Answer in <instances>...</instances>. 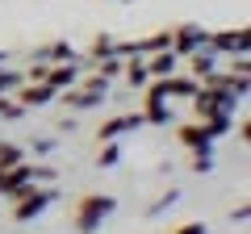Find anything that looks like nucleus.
<instances>
[{
	"label": "nucleus",
	"mask_w": 251,
	"mask_h": 234,
	"mask_svg": "<svg viewBox=\"0 0 251 234\" xmlns=\"http://www.w3.org/2000/svg\"><path fill=\"white\" fill-rule=\"evenodd\" d=\"M117 163H122V142H100L97 167H100V171H109V167H117Z\"/></svg>",
	"instance_id": "obj_21"
},
{
	"label": "nucleus",
	"mask_w": 251,
	"mask_h": 234,
	"mask_svg": "<svg viewBox=\"0 0 251 234\" xmlns=\"http://www.w3.org/2000/svg\"><path fill=\"white\" fill-rule=\"evenodd\" d=\"M184 63H188V75H193V80H209L214 71H222V54L209 50V46H201V50L188 54Z\"/></svg>",
	"instance_id": "obj_10"
},
{
	"label": "nucleus",
	"mask_w": 251,
	"mask_h": 234,
	"mask_svg": "<svg viewBox=\"0 0 251 234\" xmlns=\"http://www.w3.org/2000/svg\"><path fill=\"white\" fill-rule=\"evenodd\" d=\"M172 117H176V113H172V105H159V100H147V109H143V121H147V126H168Z\"/></svg>",
	"instance_id": "obj_16"
},
{
	"label": "nucleus",
	"mask_w": 251,
	"mask_h": 234,
	"mask_svg": "<svg viewBox=\"0 0 251 234\" xmlns=\"http://www.w3.org/2000/svg\"><path fill=\"white\" fill-rule=\"evenodd\" d=\"M243 109V96H234L230 88H205L201 84L197 96H193V113L197 121H214V117H234Z\"/></svg>",
	"instance_id": "obj_2"
},
{
	"label": "nucleus",
	"mask_w": 251,
	"mask_h": 234,
	"mask_svg": "<svg viewBox=\"0 0 251 234\" xmlns=\"http://www.w3.org/2000/svg\"><path fill=\"white\" fill-rule=\"evenodd\" d=\"M176 138H180V142H184L193 155H209V159H214V142H209V134H205V126H201V121H188V126H180Z\"/></svg>",
	"instance_id": "obj_13"
},
{
	"label": "nucleus",
	"mask_w": 251,
	"mask_h": 234,
	"mask_svg": "<svg viewBox=\"0 0 251 234\" xmlns=\"http://www.w3.org/2000/svg\"><path fill=\"white\" fill-rule=\"evenodd\" d=\"M25 188H34V167H29V159H21V163L0 171V197L4 201H17Z\"/></svg>",
	"instance_id": "obj_5"
},
{
	"label": "nucleus",
	"mask_w": 251,
	"mask_h": 234,
	"mask_svg": "<svg viewBox=\"0 0 251 234\" xmlns=\"http://www.w3.org/2000/svg\"><path fill=\"white\" fill-rule=\"evenodd\" d=\"M180 197H184L180 188H168L159 201H155V205H147V217H151V222H155V217H163L168 209H176V205H180Z\"/></svg>",
	"instance_id": "obj_17"
},
{
	"label": "nucleus",
	"mask_w": 251,
	"mask_h": 234,
	"mask_svg": "<svg viewBox=\"0 0 251 234\" xmlns=\"http://www.w3.org/2000/svg\"><path fill=\"white\" fill-rule=\"evenodd\" d=\"M54 151H59V138H34L25 146V155H34V159H50Z\"/></svg>",
	"instance_id": "obj_23"
},
{
	"label": "nucleus",
	"mask_w": 251,
	"mask_h": 234,
	"mask_svg": "<svg viewBox=\"0 0 251 234\" xmlns=\"http://www.w3.org/2000/svg\"><path fill=\"white\" fill-rule=\"evenodd\" d=\"M59 201V184H34V188H25L17 201H13V222H34V217H42L46 209Z\"/></svg>",
	"instance_id": "obj_3"
},
{
	"label": "nucleus",
	"mask_w": 251,
	"mask_h": 234,
	"mask_svg": "<svg viewBox=\"0 0 251 234\" xmlns=\"http://www.w3.org/2000/svg\"><path fill=\"white\" fill-rule=\"evenodd\" d=\"M122 4H130V0H122Z\"/></svg>",
	"instance_id": "obj_28"
},
{
	"label": "nucleus",
	"mask_w": 251,
	"mask_h": 234,
	"mask_svg": "<svg viewBox=\"0 0 251 234\" xmlns=\"http://www.w3.org/2000/svg\"><path fill=\"white\" fill-rule=\"evenodd\" d=\"M21 159H25V146L0 138V167H13V163H21Z\"/></svg>",
	"instance_id": "obj_22"
},
{
	"label": "nucleus",
	"mask_w": 251,
	"mask_h": 234,
	"mask_svg": "<svg viewBox=\"0 0 251 234\" xmlns=\"http://www.w3.org/2000/svg\"><path fill=\"white\" fill-rule=\"evenodd\" d=\"M209 50H218L222 59H239L251 50V34L247 29H209Z\"/></svg>",
	"instance_id": "obj_4"
},
{
	"label": "nucleus",
	"mask_w": 251,
	"mask_h": 234,
	"mask_svg": "<svg viewBox=\"0 0 251 234\" xmlns=\"http://www.w3.org/2000/svg\"><path fill=\"white\" fill-rule=\"evenodd\" d=\"M176 234H209V226H205V222H184Z\"/></svg>",
	"instance_id": "obj_25"
},
{
	"label": "nucleus",
	"mask_w": 251,
	"mask_h": 234,
	"mask_svg": "<svg viewBox=\"0 0 251 234\" xmlns=\"http://www.w3.org/2000/svg\"><path fill=\"white\" fill-rule=\"evenodd\" d=\"M75 59H80V50H75L67 38H54V42L38 46V50L29 54V63H75Z\"/></svg>",
	"instance_id": "obj_9"
},
{
	"label": "nucleus",
	"mask_w": 251,
	"mask_h": 234,
	"mask_svg": "<svg viewBox=\"0 0 251 234\" xmlns=\"http://www.w3.org/2000/svg\"><path fill=\"white\" fill-rule=\"evenodd\" d=\"M113 213H117V197H109V192H92V197L75 201L72 226H75V234H97Z\"/></svg>",
	"instance_id": "obj_1"
},
{
	"label": "nucleus",
	"mask_w": 251,
	"mask_h": 234,
	"mask_svg": "<svg viewBox=\"0 0 251 234\" xmlns=\"http://www.w3.org/2000/svg\"><path fill=\"white\" fill-rule=\"evenodd\" d=\"M84 59H75V63H50L46 67V84H50L54 92H67V88H75V84L84 80Z\"/></svg>",
	"instance_id": "obj_7"
},
{
	"label": "nucleus",
	"mask_w": 251,
	"mask_h": 234,
	"mask_svg": "<svg viewBox=\"0 0 251 234\" xmlns=\"http://www.w3.org/2000/svg\"><path fill=\"white\" fill-rule=\"evenodd\" d=\"M247 217H251V205H239V209H230V222L247 226Z\"/></svg>",
	"instance_id": "obj_26"
},
{
	"label": "nucleus",
	"mask_w": 251,
	"mask_h": 234,
	"mask_svg": "<svg viewBox=\"0 0 251 234\" xmlns=\"http://www.w3.org/2000/svg\"><path fill=\"white\" fill-rule=\"evenodd\" d=\"M180 63H184V59H180L176 50H155V54H147V75H151V80H168V75H176L180 71Z\"/></svg>",
	"instance_id": "obj_12"
},
{
	"label": "nucleus",
	"mask_w": 251,
	"mask_h": 234,
	"mask_svg": "<svg viewBox=\"0 0 251 234\" xmlns=\"http://www.w3.org/2000/svg\"><path fill=\"white\" fill-rule=\"evenodd\" d=\"M197 88H201V80L180 75V71L163 80V96H168V100H193V96H197Z\"/></svg>",
	"instance_id": "obj_14"
},
{
	"label": "nucleus",
	"mask_w": 251,
	"mask_h": 234,
	"mask_svg": "<svg viewBox=\"0 0 251 234\" xmlns=\"http://www.w3.org/2000/svg\"><path fill=\"white\" fill-rule=\"evenodd\" d=\"M54 96H59V92H54L50 84H21V88L13 92V100H17L21 109H46Z\"/></svg>",
	"instance_id": "obj_11"
},
{
	"label": "nucleus",
	"mask_w": 251,
	"mask_h": 234,
	"mask_svg": "<svg viewBox=\"0 0 251 234\" xmlns=\"http://www.w3.org/2000/svg\"><path fill=\"white\" fill-rule=\"evenodd\" d=\"M92 71H97L100 80H117V75L126 71V59L122 54H109V59H100V63H92Z\"/></svg>",
	"instance_id": "obj_19"
},
{
	"label": "nucleus",
	"mask_w": 251,
	"mask_h": 234,
	"mask_svg": "<svg viewBox=\"0 0 251 234\" xmlns=\"http://www.w3.org/2000/svg\"><path fill=\"white\" fill-rule=\"evenodd\" d=\"M0 63H9V54H4V50H0Z\"/></svg>",
	"instance_id": "obj_27"
},
{
	"label": "nucleus",
	"mask_w": 251,
	"mask_h": 234,
	"mask_svg": "<svg viewBox=\"0 0 251 234\" xmlns=\"http://www.w3.org/2000/svg\"><path fill=\"white\" fill-rule=\"evenodd\" d=\"M109 54H117V38H109V34H100L97 38V42H92V54H88V59H84V63H100V59H109Z\"/></svg>",
	"instance_id": "obj_20"
},
{
	"label": "nucleus",
	"mask_w": 251,
	"mask_h": 234,
	"mask_svg": "<svg viewBox=\"0 0 251 234\" xmlns=\"http://www.w3.org/2000/svg\"><path fill=\"white\" fill-rule=\"evenodd\" d=\"M201 46H209V29L197 25V21H184V25L172 29V50L180 54V59H188L193 50H201Z\"/></svg>",
	"instance_id": "obj_6"
},
{
	"label": "nucleus",
	"mask_w": 251,
	"mask_h": 234,
	"mask_svg": "<svg viewBox=\"0 0 251 234\" xmlns=\"http://www.w3.org/2000/svg\"><path fill=\"white\" fill-rule=\"evenodd\" d=\"M29 167H34V184H54V180H59V171H54L50 163H42V159L29 163Z\"/></svg>",
	"instance_id": "obj_24"
},
{
	"label": "nucleus",
	"mask_w": 251,
	"mask_h": 234,
	"mask_svg": "<svg viewBox=\"0 0 251 234\" xmlns=\"http://www.w3.org/2000/svg\"><path fill=\"white\" fill-rule=\"evenodd\" d=\"M126 84H130V88L134 92H143L147 84H151V75H147V59H126Z\"/></svg>",
	"instance_id": "obj_15"
},
{
	"label": "nucleus",
	"mask_w": 251,
	"mask_h": 234,
	"mask_svg": "<svg viewBox=\"0 0 251 234\" xmlns=\"http://www.w3.org/2000/svg\"><path fill=\"white\" fill-rule=\"evenodd\" d=\"M143 113H122V117H109V121H100L97 138L100 142H122V134H134V130H143Z\"/></svg>",
	"instance_id": "obj_8"
},
{
	"label": "nucleus",
	"mask_w": 251,
	"mask_h": 234,
	"mask_svg": "<svg viewBox=\"0 0 251 234\" xmlns=\"http://www.w3.org/2000/svg\"><path fill=\"white\" fill-rule=\"evenodd\" d=\"M21 84H25V71H17V67H4V63H0V96H13Z\"/></svg>",
	"instance_id": "obj_18"
}]
</instances>
